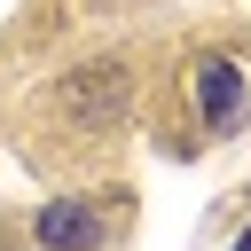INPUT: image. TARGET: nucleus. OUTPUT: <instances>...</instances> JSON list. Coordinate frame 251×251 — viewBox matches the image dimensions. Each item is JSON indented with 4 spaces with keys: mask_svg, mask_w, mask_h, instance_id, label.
Listing matches in <instances>:
<instances>
[{
    "mask_svg": "<svg viewBox=\"0 0 251 251\" xmlns=\"http://www.w3.org/2000/svg\"><path fill=\"white\" fill-rule=\"evenodd\" d=\"M235 251H251V227H243V235H235Z\"/></svg>",
    "mask_w": 251,
    "mask_h": 251,
    "instance_id": "3",
    "label": "nucleus"
},
{
    "mask_svg": "<svg viewBox=\"0 0 251 251\" xmlns=\"http://www.w3.org/2000/svg\"><path fill=\"white\" fill-rule=\"evenodd\" d=\"M196 94H204L212 133H227V126L243 118V71H235L227 55H204V63H196Z\"/></svg>",
    "mask_w": 251,
    "mask_h": 251,
    "instance_id": "2",
    "label": "nucleus"
},
{
    "mask_svg": "<svg viewBox=\"0 0 251 251\" xmlns=\"http://www.w3.org/2000/svg\"><path fill=\"white\" fill-rule=\"evenodd\" d=\"M39 243L47 251H94L102 243V212L86 196H55V204H39Z\"/></svg>",
    "mask_w": 251,
    "mask_h": 251,
    "instance_id": "1",
    "label": "nucleus"
}]
</instances>
